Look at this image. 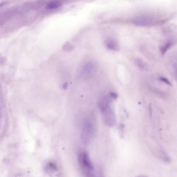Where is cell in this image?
<instances>
[{"label": "cell", "mask_w": 177, "mask_h": 177, "mask_svg": "<svg viewBox=\"0 0 177 177\" xmlns=\"http://www.w3.org/2000/svg\"><path fill=\"white\" fill-rule=\"evenodd\" d=\"M110 96L101 98L98 103L100 111L103 116V121L109 127H112L116 124V116L111 105Z\"/></svg>", "instance_id": "obj_1"}, {"label": "cell", "mask_w": 177, "mask_h": 177, "mask_svg": "<svg viewBox=\"0 0 177 177\" xmlns=\"http://www.w3.org/2000/svg\"><path fill=\"white\" fill-rule=\"evenodd\" d=\"M95 122L93 117L89 116L84 119L81 131V139L83 143L88 144L93 138L95 133Z\"/></svg>", "instance_id": "obj_2"}, {"label": "cell", "mask_w": 177, "mask_h": 177, "mask_svg": "<svg viewBox=\"0 0 177 177\" xmlns=\"http://www.w3.org/2000/svg\"><path fill=\"white\" fill-rule=\"evenodd\" d=\"M78 161L82 169L86 172L87 176H94L93 174L94 170V167L88 154L86 152L82 151L78 154Z\"/></svg>", "instance_id": "obj_3"}, {"label": "cell", "mask_w": 177, "mask_h": 177, "mask_svg": "<svg viewBox=\"0 0 177 177\" xmlns=\"http://www.w3.org/2000/svg\"><path fill=\"white\" fill-rule=\"evenodd\" d=\"M96 69V66L94 63L92 61H89L84 64L79 71L78 78L83 80H86L91 78L94 74Z\"/></svg>", "instance_id": "obj_4"}, {"label": "cell", "mask_w": 177, "mask_h": 177, "mask_svg": "<svg viewBox=\"0 0 177 177\" xmlns=\"http://www.w3.org/2000/svg\"><path fill=\"white\" fill-rule=\"evenodd\" d=\"M158 20L154 17L149 15H142L136 17L132 21V22L137 26L148 27L156 24Z\"/></svg>", "instance_id": "obj_5"}, {"label": "cell", "mask_w": 177, "mask_h": 177, "mask_svg": "<svg viewBox=\"0 0 177 177\" xmlns=\"http://www.w3.org/2000/svg\"><path fill=\"white\" fill-rule=\"evenodd\" d=\"M105 47L112 51H118L119 50V45L115 39L109 38L105 41Z\"/></svg>", "instance_id": "obj_6"}, {"label": "cell", "mask_w": 177, "mask_h": 177, "mask_svg": "<svg viewBox=\"0 0 177 177\" xmlns=\"http://www.w3.org/2000/svg\"><path fill=\"white\" fill-rule=\"evenodd\" d=\"M62 5V3H61L60 1L55 0L50 2V3H48L47 5V9H55L57 8H59Z\"/></svg>", "instance_id": "obj_7"}, {"label": "cell", "mask_w": 177, "mask_h": 177, "mask_svg": "<svg viewBox=\"0 0 177 177\" xmlns=\"http://www.w3.org/2000/svg\"><path fill=\"white\" fill-rule=\"evenodd\" d=\"M172 42H167L163 45H162L161 47V52L162 54H165L166 52L169 50L170 47H172Z\"/></svg>", "instance_id": "obj_8"}, {"label": "cell", "mask_w": 177, "mask_h": 177, "mask_svg": "<svg viewBox=\"0 0 177 177\" xmlns=\"http://www.w3.org/2000/svg\"><path fill=\"white\" fill-rule=\"evenodd\" d=\"M74 46L73 45L70 43V42H66L63 45L62 47V50L66 52H69L71 51H72L74 49Z\"/></svg>", "instance_id": "obj_9"}, {"label": "cell", "mask_w": 177, "mask_h": 177, "mask_svg": "<svg viewBox=\"0 0 177 177\" xmlns=\"http://www.w3.org/2000/svg\"><path fill=\"white\" fill-rule=\"evenodd\" d=\"M160 157L163 161L165 162L166 163H170V158L169 156L166 154L164 151H160Z\"/></svg>", "instance_id": "obj_10"}, {"label": "cell", "mask_w": 177, "mask_h": 177, "mask_svg": "<svg viewBox=\"0 0 177 177\" xmlns=\"http://www.w3.org/2000/svg\"><path fill=\"white\" fill-rule=\"evenodd\" d=\"M47 165H47V168L49 170L55 171V170H57V166L55 164L53 163H49Z\"/></svg>", "instance_id": "obj_11"}, {"label": "cell", "mask_w": 177, "mask_h": 177, "mask_svg": "<svg viewBox=\"0 0 177 177\" xmlns=\"http://www.w3.org/2000/svg\"><path fill=\"white\" fill-rule=\"evenodd\" d=\"M159 80L162 81V82L165 83L167 85H168V86H172V84L171 82H170V80H168L167 78H165V77H160L159 78Z\"/></svg>", "instance_id": "obj_12"}, {"label": "cell", "mask_w": 177, "mask_h": 177, "mask_svg": "<svg viewBox=\"0 0 177 177\" xmlns=\"http://www.w3.org/2000/svg\"><path fill=\"white\" fill-rule=\"evenodd\" d=\"M110 96H111L112 99H116L117 98V97H118V95L117 94L115 93H114V92L111 93L110 94Z\"/></svg>", "instance_id": "obj_13"}, {"label": "cell", "mask_w": 177, "mask_h": 177, "mask_svg": "<svg viewBox=\"0 0 177 177\" xmlns=\"http://www.w3.org/2000/svg\"><path fill=\"white\" fill-rule=\"evenodd\" d=\"M149 110L150 115L151 116L152 115V108L151 105H149Z\"/></svg>", "instance_id": "obj_14"}, {"label": "cell", "mask_w": 177, "mask_h": 177, "mask_svg": "<svg viewBox=\"0 0 177 177\" xmlns=\"http://www.w3.org/2000/svg\"><path fill=\"white\" fill-rule=\"evenodd\" d=\"M68 85V83H64V85H63V88H64V89H66L67 88Z\"/></svg>", "instance_id": "obj_15"}, {"label": "cell", "mask_w": 177, "mask_h": 177, "mask_svg": "<svg viewBox=\"0 0 177 177\" xmlns=\"http://www.w3.org/2000/svg\"><path fill=\"white\" fill-rule=\"evenodd\" d=\"M176 75H177V66L176 67Z\"/></svg>", "instance_id": "obj_16"}]
</instances>
